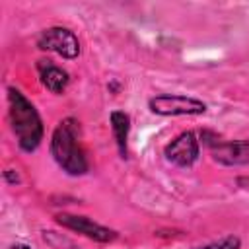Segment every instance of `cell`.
<instances>
[{"instance_id":"cell-1","label":"cell","mask_w":249,"mask_h":249,"mask_svg":"<svg viewBox=\"0 0 249 249\" xmlns=\"http://www.w3.org/2000/svg\"><path fill=\"white\" fill-rule=\"evenodd\" d=\"M8 119L19 150L33 154L45 138V124L33 101L14 86L8 88Z\"/></svg>"},{"instance_id":"cell-2","label":"cell","mask_w":249,"mask_h":249,"mask_svg":"<svg viewBox=\"0 0 249 249\" xmlns=\"http://www.w3.org/2000/svg\"><path fill=\"white\" fill-rule=\"evenodd\" d=\"M49 150L54 163L70 177H82L89 171L88 156L80 142V123L74 117L62 119L49 140Z\"/></svg>"},{"instance_id":"cell-3","label":"cell","mask_w":249,"mask_h":249,"mask_svg":"<svg viewBox=\"0 0 249 249\" xmlns=\"http://www.w3.org/2000/svg\"><path fill=\"white\" fill-rule=\"evenodd\" d=\"M148 109L158 117H196L204 115L208 105L185 93H158L148 99Z\"/></svg>"},{"instance_id":"cell-4","label":"cell","mask_w":249,"mask_h":249,"mask_svg":"<svg viewBox=\"0 0 249 249\" xmlns=\"http://www.w3.org/2000/svg\"><path fill=\"white\" fill-rule=\"evenodd\" d=\"M37 47L45 53H53L64 60H74L82 53V45L78 35L62 25H53L47 27L39 33L37 37Z\"/></svg>"},{"instance_id":"cell-5","label":"cell","mask_w":249,"mask_h":249,"mask_svg":"<svg viewBox=\"0 0 249 249\" xmlns=\"http://www.w3.org/2000/svg\"><path fill=\"white\" fill-rule=\"evenodd\" d=\"M54 222L58 226H62L64 230L80 233V235H84L95 243H111L119 237V233L113 228H107V226L91 220L89 216H82V214L58 212V214H54Z\"/></svg>"},{"instance_id":"cell-6","label":"cell","mask_w":249,"mask_h":249,"mask_svg":"<svg viewBox=\"0 0 249 249\" xmlns=\"http://www.w3.org/2000/svg\"><path fill=\"white\" fill-rule=\"evenodd\" d=\"M163 156L175 167H181V169L193 167L200 156V140L193 130L179 132L175 138H171L163 146Z\"/></svg>"},{"instance_id":"cell-7","label":"cell","mask_w":249,"mask_h":249,"mask_svg":"<svg viewBox=\"0 0 249 249\" xmlns=\"http://www.w3.org/2000/svg\"><path fill=\"white\" fill-rule=\"evenodd\" d=\"M212 160L226 167L249 163V140H214L208 142Z\"/></svg>"},{"instance_id":"cell-8","label":"cell","mask_w":249,"mask_h":249,"mask_svg":"<svg viewBox=\"0 0 249 249\" xmlns=\"http://www.w3.org/2000/svg\"><path fill=\"white\" fill-rule=\"evenodd\" d=\"M37 74H39L43 88L54 95L64 93L70 84V74L62 66H56L54 62L45 60V58L37 60Z\"/></svg>"},{"instance_id":"cell-9","label":"cell","mask_w":249,"mask_h":249,"mask_svg":"<svg viewBox=\"0 0 249 249\" xmlns=\"http://www.w3.org/2000/svg\"><path fill=\"white\" fill-rule=\"evenodd\" d=\"M109 124H111V132L119 150V156L123 160L128 158V136H130V117L128 113L115 109L109 113Z\"/></svg>"},{"instance_id":"cell-10","label":"cell","mask_w":249,"mask_h":249,"mask_svg":"<svg viewBox=\"0 0 249 249\" xmlns=\"http://www.w3.org/2000/svg\"><path fill=\"white\" fill-rule=\"evenodd\" d=\"M241 247V239L237 235H224L216 241H210L206 245H200L196 249H239Z\"/></svg>"},{"instance_id":"cell-11","label":"cell","mask_w":249,"mask_h":249,"mask_svg":"<svg viewBox=\"0 0 249 249\" xmlns=\"http://www.w3.org/2000/svg\"><path fill=\"white\" fill-rule=\"evenodd\" d=\"M4 181L10 183V185H18L21 179H19V175H18L14 169H6V171H4Z\"/></svg>"},{"instance_id":"cell-12","label":"cell","mask_w":249,"mask_h":249,"mask_svg":"<svg viewBox=\"0 0 249 249\" xmlns=\"http://www.w3.org/2000/svg\"><path fill=\"white\" fill-rule=\"evenodd\" d=\"M8 249H33L31 245H27V243H21V241H18V243H12Z\"/></svg>"}]
</instances>
